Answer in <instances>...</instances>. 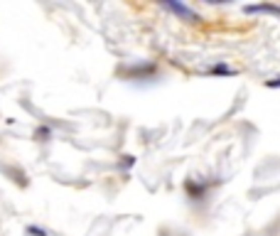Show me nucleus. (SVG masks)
<instances>
[{"mask_svg":"<svg viewBox=\"0 0 280 236\" xmlns=\"http://www.w3.org/2000/svg\"><path fill=\"white\" fill-rule=\"evenodd\" d=\"M27 234L30 236H49L44 229H39V226H27Z\"/></svg>","mask_w":280,"mask_h":236,"instance_id":"nucleus-4","label":"nucleus"},{"mask_svg":"<svg viewBox=\"0 0 280 236\" xmlns=\"http://www.w3.org/2000/svg\"><path fill=\"white\" fill-rule=\"evenodd\" d=\"M265 86H268V89H280V76L270 79V81H265Z\"/></svg>","mask_w":280,"mask_h":236,"instance_id":"nucleus-5","label":"nucleus"},{"mask_svg":"<svg viewBox=\"0 0 280 236\" xmlns=\"http://www.w3.org/2000/svg\"><path fill=\"white\" fill-rule=\"evenodd\" d=\"M243 13L253 15V13H270V15H278L280 18V5H273V3H261V5H246Z\"/></svg>","mask_w":280,"mask_h":236,"instance_id":"nucleus-2","label":"nucleus"},{"mask_svg":"<svg viewBox=\"0 0 280 236\" xmlns=\"http://www.w3.org/2000/svg\"><path fill=\"white\" fill-rule=\"evenodd\" d=\"M211 74H219V76H236V69H231L229 64H224V62H219V64H214L211 67Z\"/></svg>","mask_w":280,"mask_h":236,"instance_id":"nucleus-3","label":"nucleus"},{"mask_svg":"<svg viewBox=\"0 0 280 236\" xmlns=\"http://www.w3.org/2000/svg\"><path fill=\"white\" fill-rule=\"evenodd\" d=\"M162 8L165 10H170V13H175V15H180V18H185V20H189V22H199V15L189 8V5H182V3H175V0H165L162 3Z\"/></svg>","mask_w":280,"mask_h":236,"instance_id":"nucleus-1","label":"nucleus"}]
</instances>
